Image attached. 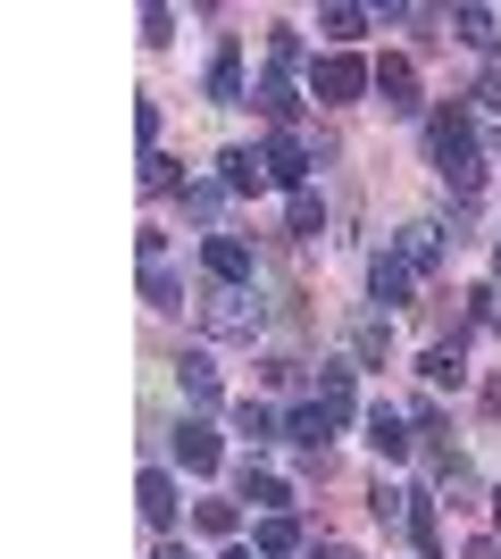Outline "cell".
<instances>
[{
  "instance_id": "obj_1",
  "label": "cell",
  "mask_w": 501,
  "mask_h": 559,
  "mask_svg": "<svg viewBox=\"0 0 501 559\" xmlns=\"http://www.w3.org/2000/svg\"><path fill=\"white\" fill-rule=\"evenodd\" d=\"M368 84H377V68H359V59H343V50L310 68V93H318V100H359Z\"/></svg>"
},
{
  "instance_id": "obj_2",
  "label": "cell",
  "mask_w": 501,
  "mask_h": 559,
  "mask_svg": "<svg viewBox=\"0 0 501 559\" xmlns=\"http://www.w3.org/2000/svg\"><path fill=\"white\" fill-rule=\"evenodd\" d=\"M201 326H210V334H235V343H251V334H260V301H251V293H217V301L201 309Z\"/></svg>"
},
{
  "instance_id": "obj_3",
  "label": "cell",
  "mask_w": 501,
  "mask_h": 559,
  "mask_svg": "<svg viewBox=\"0 0 501 559\" xmlns=\"http://www.w3.org/2000/svg\"><path fill=\"white\" fill-rule=\"evenodd\" d=\"M210 276L226 284V293H242V284H251V242H242V234H210Z\"/></svg>"
},
{
  "instance_id": "obj_4",
  "label": "cell",
  "mask_w": 501,
  "mask_h": 559,
  "mask_svg": "<svg viewBox=\"0 0 501 559\" xmlns=\"http://www.w3.org/2000/svg\"><path fill=\"white\" fill-rule=\"evenodd\" d=\"M377 93H384V109H393V117H418V68H409V59H384Z\"/></svg>"
},
{
  "instance_id": "obj_5",
  "label": "cell",
  "mask_w": 501,
  "mask_h": 559,
  "mask_svg": "<svg viewBox=\"0 0 501 559\" xmlns=\"http://www.w3.org/2000/svg\"><path fill=\"white\" fill-rule=\"evenodd\" d=\"M267 176H276V185H293V192H310V185H301V176H310L301 134H276V142H267Z\"/></svg>"
},
{
  "instance_id": "obj_6",
  "label": "cell",
  "mask_w": 501,
  "mask_h": 559,
  "mask_svg": "<svg viewBox=\"0 0 501 559\" xmlns=\"http://www.w3.org/2000/svg\"><path fill=\"white\" fill-rule=\"evenodd\" d=\"M368 443H377L384 460H402V451L418 443V435H409V426H402V409H393V401H377V409H368Z\"/></svg>"
},
{
  "instance_id": "obj_7",
  "label": "cell",
  "mask_w": 501,
  "mask_h": 559,
  "mask_svg": "<svg viewBox=\"0 0 501 559\" xmlns=\"http://www.w3.org/2000/svg\"><path fill=\"white\" fill-rule=\"evenodd\" d=\"M409 543H418V559H443V518L427 492H409Z\"/></svg>"
},
{
  "instance_id": "obj_8",
  "label": "cell",
  "mask_w": 501,
  "mask_h": 559,
  "mask_svg": "<svg viewBox=\"0 0 501 559\" xmlns=\"http://www.w3.org/2000/svg\"><path fill=\"white\" fill-rule=\"evenodd\" d=\"M176 460H184L192 476H210V467H217V435H210L201 418H192V426H176Z\"/></svg>"
},
{
  "instance_id": "obj_9",
  "label": "cell",
  "mask_w": 501,
  "mask_h": 559,
  "mask_svg": "<svg viewBox=\"0 0 501 559\" xmlns=\"http://www.w3.org/2000/svg\"><path fill=\"white\" fill-rule=\"evenodd\" d=\"M368 293H377L384 309H409V259H377V267H368Z\"/></svg>"
},
{
  "instance_id": "obj_10",
  "label": "cell",
  "mask_w": 501,
  "mask_h": 559,
  "mask_svg": "<svg viewBox=\"0 0 501 559\" xmlns=\"http://www.w3.org/2000/svg\"><path fill=\"white\" fill-rule=\"evenodd\" d=\"M285 435H293V443H301V451H310V460H318V451H326V435H334V418H326V409H318V401H301V409H293V418H285Z\"/></svg>"
},
{
  "instance_id": "obj_11",
  "label": "cell",
  "mask_w": 501,
  "mask_h": 559,
  "mask_svg": "<svg viewBox=\"0 0 501 559\" xmlns=\"http://www.w3.org/2000/svg\"><path fill=\"white\" fill-rule=\"evenodd\" d=\"M134 501H143L151 526H176V476H159V467H151L143 485H134Z\"/></svg>"
},
{
  "instance_id": "obj_12",
  "label": "cell",
  "mask_w": 501,
  "mask_h": 559,
  "mask_svg": "<svg viewBox=\"0 0 501 559\" xmlns=\"http://www.w3.org/2000/svg\"><path fill=\"white\" fill-rule=\"evenodd\" d=\"M402 259H409V276L443 267V234H434V226H402Z\"/></svg>"
},
{
  "instance_id": "obj_13",
  "label": "cell",
  "mask_w": 501,
  "mask_h": 559,
  "mask_svg": "<svg viewBox=\"0 0 501 559\" xmlns=\"http://www.w3.org/2000/svg\"><path fill=\"white\" fill-rule=\"evenodd\" d=\"M242 501L276 518V510H285V501H293V492H285V476H267V467H242Z\"/></svg>"
},
{
  "instance_id": "obj_14",
  "label": "cell",
  "mask_w": 501,
  "mask_h": 559,
  "mask_svg": "<svg viewBox=\"0 0 501 559\" xmlns=\"http://www.w3.org/2000/svg\"><path fill=\"white\" fill-rule=\"evenodd\" d=\"M318 409H326L334 426L351 418V368H318Z\"/></svg>"
},
{
  "instance_id": "obj_15",
  "label": "cell",
  "mask_w": 501,
  "mask_h": 559,
  "mask_svg": "<svg viewBox=\"0 0 501 559\" xmlns=\"http://www.w3.org/2000/svg\"><path fill=\"white\" fill-rule=\"evenodd\" d=\"M217 167H226V176H217L226 192H260V185H267V159H251V151H226Z\"/></svg>"
},
{
  "instance_id": "obj_16",
  "label": "cell",
  "mask_w": 501,
  "mask_h": 559,
  "mask_svg": "<svg viewBox=\"0 0 501 559\" xmlns=\"http://www.w3.org/2000/svg\"><path fill=\"white\" fill-rule=\"evenodd\" d=\"M176 376H184V401H201V409L217 401V368H210V350H184V368H176Z\"/></svg>"
},
{
  "instance_id": "obj_17",
  "label": "cell",
  "mask_w": 501,
  "mask_h": 559,
  "mask_svg": "<svg viewBox=\"0 0 501 559\" xmlns=\"http://www.w3.org/2000/svg\"><path fill=\"white\" fill-rule=\"evenodd\" d=\"M210 100H242V50L235 43L217 50V68H210Z\"/></svg>"
},
{
  "instance_id": "obj_18",
  "label": "cell",
  "mask_w": 501,
  "mask_h": 559,
  "mask_svg": "<svg viewBox=\"0 0 501 559\" xmlns=\"http://www.w3.org/2000/svg\"><path fill=\"white\" fill-rule=\"evenodd\" d=\"M293 551H301V526H293V518L276 510V518L260 526V559H293Z\"/></svg>"
},
{
  "instance_id": "obj_19",
  "label": "cell",
  "mask_w": 501,
  "mask_h": 559,
  "mask_svg": "<svg viewBox=\"0 0 501 559\" xmlns=\"http://www.w3.org/2000/svg\"><path fill=\"white\" fill-rule=\"evenodd\" d=\"M260 109L276 117V126H285V117L301 109V100H293V75H285V68H267V84H260Z\"/></svg>"
},
{
  "instance_id": "obj_20",
  "label": "cell",
  "mask_w": 501,
  "mask_h": 559,
  "mask_svg": "<svg viewBox=\"0 0 501 559\" xmlns=\"http://www.w3.org/2000/svg\"><path fill=\"white\" fill-rule=\"evenodd\" d=\"M418 376H427V384H460V376H468L460 368V343H434L427 359H418Z\"/></svg>"
},
{
  "instance_id": "obj_21",
  "label": "cell",
  "mask_w": 501,
  "mask_h": 559,
  "mask_svg": "<svg viewBox=\"0 0 501 559\" xmlns=\"http://www.w3.org/2000/svg\"><path fill=\"white\" fill-rule=\"evenodd\" d=\"M452 25H460V43H468V50H493L501 43V34H493V9H460Z\"/></svg>"
},
{
  "instance_id": "obj_22",
  "label": "cell",
  "mask_w": 501,
  "mask_h": 559,
  "mask_svg": "<svg viewBox=\"0 0 501 559\" xmlns=\"http://www.w3.org/2000/svg\"><path fill=\"white\" fill-rule=\"evenodd\" d=\"M143 293H151V309H184V284L167 276L159 259H151V267H143Z\"/></svg>"
},
{
  "instance_id": "obj_23",
  "label": "cell",
  "mask_w": 501,
  "mask_h": 559,
  "mask_svg": "<svg viewBox=\"0 0 501 559\" xmlns=\"http://www.w3.org/2000/svg\"><path fill=\"white\" fill-rule=\"evenodd\" d=\"M235 426L251 443H267V435H276V409H267V401H235Z\"/></svg>"
},
{
  "instance_id": "obj_24",
  "label": "cell",
  "mask_w": 501,
  "mask_h": 559,
  "mask_svg": "<svg viewBox=\"0 0 501 559\" xmlns=\"http://www.w3.org/2000/svg\"><path fill=\"white\" fill-rule=\"evenodd\" d=\"M217 210H226V185H184V217H201V226H210Z\"/></svg>"
},
{
  "instance_id": "obj_25",
  "label": "cell",
  "mask_w": 501,
  "mask_h": 559,
  "mask_svg": "<svg viewBox=\"0 0 501 559\" xmlns=\"http://www.w3.org/2000/svg\"><path fill=\"white\" fill-rule=\"evenodd\" d=\"M334 34V43H351V34H368V9H326V17H318Z\"/></svg>"
},
{
  "instance_id": "obj_26",
  "label": "cell",
  "mask_w": 501,
  "mask_h": 559,
  "mask_svg": "<svg viewBox=\"0 0 501 559\" xmlns=\"http://www.w3.org/2000/svg\"><path fill=\"white\" fill-rule=\"evenodd\" d=\"M326 210H318V192H293V234H318Z\"/></svg>"
},
{
  "instance_id": "obj_27",
  "label": "cell",
  "mask_w": 501,
  "mask_h": 559,
  "mask_svg": "<svg viewBox=\"0 0 501 559\" xmlns=\"http://www.w3.org/2000/svg\"><path fill=\"white\" fill-rule=\"evenodd\" d=\"M201 535H235V501H201Z\"/></svg>"
},
{
  "instance_id": "obj_28",
  "label": "cell",
  "mask_w": 501,
  "mask_h": 559,
  "mask_svg": "<svg viewBox=\"0 0 501 559\" xmlns=\"http://www.w3.org/2000/svg\"><path fill=\"white\" fill-rule=\"evenodd\" d=\"M143 185H151V192H167V185H176V159H159V151H143Z\"/></svg>"
},
{
  "instance_id": "obj_29",
  "label": "cell",
  "mask_w": 501,
  "mask_h": 559,
  "mask_svg": "<svg viewBox=\"0 0 501 559\" xmlns=\"http://www.w3.org/2000/svg\"><path fill=\"white\" fill-rule=\"evenodd\" d=\"M176 34V9H143V43H167Z\"/></svg>"
},
{
  "instance_id": "obj_30",
  "label": "cell",
  "mask_w": 501,
  "mask_h": 559,
  "mask_svg": "<svg viewBox=\"0 0 501 559\" xmlns=\"http://www.w3.org/2000/svg\"><path fill=\"white\" fill-rule=\"evenodd\" d=\"M460 559H501V551H493V543H468V551H460Z\"/></svg>"
},
{
  "instance_id": "obj_31",
  "label": "cell",
  "mask_w": 501,
  "mask_h": 559,
  "mask_svg": "<svg viewBox=\"0 0 501 559\" xmlns=\"http://www.w3.org/2000/svg\"><path fill=\"white\" fill-rule=\"evenodd\" d=\"M318 559H359V551H343V543H326V551H318Z\"/></svg>"
},
{
  "instance_id": "obj_32",
  "label": "cell",
  "mask_w": 501,
  "mask_h": 559,
  "mask_svg": "<svg viewBox=\"0 0 501 559\" xmlns=\"http://www.w3.org/2000/svg\"><path fill=\"white\" fill-rule=\"evenodd\" d=\"M151 559H184V551H176V543H167V551H151Z\"/></svg>"
},
{
  "instance_id": "obj_33",
  "label": "cell",
  "mask_w": 501,
  "mask_h": 559,
  "mask_svg": "<svg viewBox=\"0 0 501 559\" xmlns=\"http://www.w3.org/2000/svg\"><path fill=\"white\" fill-rule=\"evenodd\" d=\"M493 409H501V384H493Z\"/></svg>"
},
{
  "instance_id": "obj_34",
  "label": "cell",
  "mask_w": 501,
  "mask_h": 559,
  "mask_svg": "<svg viewBox=\"0 0 501 559\" xmlns=\"http://www.w3.org/2000/svg\"><path fill=\"white\" fill-rule=\"evenodd\" d=\"M226 559H251V551H226Z\"/></svg>"
},
{
  "instance_id": "obj_35",
  "label": "cell",
  "mask_w": 501,
  "mask_h": 559,
  "mask_svg": "<svg viewBox=\"0 0 501 559\" xmlns=\"http://www.w3.org/2000/svg\"><path fill=\"white\" fill-rule=\"evenodd\" d=\"M493 518H501V492H493Z\"/></svg>"
},
{
  "instance_id": "obj_36",
  "label": "cell",
  "mask_w": 501,
  "mask_h": 559,
  "mask_svg": "<svg viewBox=\"0 0 501 559\" xmlns=\"http://www.w3.org/2000/svg\"><path fill=\"white\" fill-rule=\"evenodd\" d=\"M493 267H501V242H493Z\"/></svg>"
}]
</instances>
